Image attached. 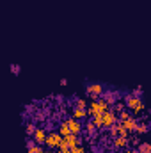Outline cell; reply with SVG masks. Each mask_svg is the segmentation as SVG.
<instances>
[{
  "label": "cell",
  "mask_w": 151,
  "mask_h": 153,
  "mask_svg": "<svg viewBox=\"0 0 151 153\" xmlns=\"http://www.w3.org/2000/svg\"><path fill=\"white\" fill-rule=\"evenodd\" d=\"M27 150H29V153H39L41 152L39 144H36L32 139H27Z\"/></svg>",
  "instance_id": "4fadbf2b"
},
{
  "label": "cell",
  "mask_w": 151,
  "mask_h": 153,
  "mask_svg": "<svg viewBox=\"0 0 151 153\" xmlns=\"http://www.w3.org/2000/svg\"><path fill=\"white\" fill-rule=\"evenodd\" d=\"M101 96H103V100H105L109 105H114L115 100H117V96H119V93H117V91H107V93H103Z\"/></svg>",
  "instance_id": "9c48e42d"
},
{
  "label": "cell",
  "mask_w": 151,
  "mask_h": 153,
  "mask_svg": "<svg viewBox=\"0 0 151 153\" xmlns=\"http://www.w3.org/2000/svg\"><path fill=\"white\" fill-rule=\"evenodd\" d=\"M101 119H103V128H109V126H112L114 123L117 121V116H115L114 111H107V112L101 114Z\"/></svg>",
  "instance_id": "5b68a950"
},
{
  "label": "cell",
  "mask_w": 151,
  "mask_h": 153,
  "mask_svg": "<svg viewBox=\"0 0 151 153\" xmlns=\"http://www.w3.org/2000/svg\"><path fill=\"white\" fill-rule=\"evenodd\" d=\"M9 70H11V73H14V75H20V71H21V66H20V64H11V66H9Z\"/></svg>",
  "instance_id": "7402d4cb"
},
{
  "label": "cell",
  "mask_w": 151,
  "mask_h": 153,
  "mask_svg": "<svg viewBox=\"0 0 151 153\" xmlns=\"http://www.w3.org/2000/svg\"><path fill=\"white\" fill-rule=\"evenodd\" d=\"M130 116H132V114H130V112H128V111L124 109V111H121V112H119V117H117V121L121 123V121H124V119H128Z\"/></svg>",
  "instance_id": "44dd1931"
},
{
  "label": "cell",
  "mask_w": 151,
  "mask_h": 153,
  "mask_svg": "<svg viewBox=\"0 0 151 153\" xmlns=\"http://www.w3.org/2000/svg\"><path fill=\"white\" fill-rule=\"evenodd\" d=\"M39 153H52V150H41Z\"/></svg>",
  "instance_id": "f1b7e54d"
},
{
  "label": "cell",
  "mask_w": 151,
  "mask_h": 153,
  "mask_svg": "<svg viewBox=\"0 0 151 153\" xmlns=\"http://www.w3.org/2000/svg\"><path fill=\"white\" fill-rule=\"evenodd\" d=\"M115 123H117V121H115ZM117 135H121V137H128V135H130V132H128L121 123H117Z\"/></svg>",
  "instance_id": "2e32d148"
},
{
  "label": "cell",
  "mask_w": 151,
  "mask_h": 153,
  "mask_svg": "<svg viewBox=\"0 0 151 153\" xmlns=\"http://www.w3.org/2000/svg\"><path fill=\"white\" fill-rule=\"evenodd\" d=\"M34 130H36V125H34V123H27V125H25V132H27V135H32Z\"/></svg>",
  "instance_id": "ffe728a7"
},
{
  "label": "cell",
  "mask_w": 151,
  "mask_h": 153,
  "mask_svg": "<svg viewBox=\"0 0 151 153\" xmlns=\"http://www.w3.org/2000/svg\"><path fill=\"white\" fill-rule=\"evenodd\" d=\"M132 94L141 98V96H142V85H137V89H133V93H132Z\"/></svg>",
  "instance_id": "cb8c5ba5"
},
{
  "label": "cell",
  "mask_w": 151,
  "mask_h": 153,
  "mask_svg": "<svg viewBox=\"0 0 151 153\" xmlns=\"http://www.w3.org/2000/svg\"><path fill=\"white\" fill-rule=\"evenodd\" d=\"M59 134L64 137V135H70L71 132H70V128H68V125H66V121H62L61 123V128H59Z\"/></svg>",
  "instance_id": "e0dca14e"
},
{
  "label": "cell",
  "mask_w": 151,
  "mask_h": 153,
  "mask_svg": "<svg viewBox=\"0 0 151 153\" xmlns=\"http://www.w3.org/2000/svg\"><path fill=\"white\" fill-rule=\"evenodd\" d=\"M114 105H115V109H114V111H117V112H121V111H124V109H126L123 103H114Z\"/></svg>",
  "instance_id": "484cf974"
},
{
  "label": "cell",
  "mask_w": 151,
  "mask_h": 153,
  "mask_svg": "<svg viewBox=\"0 0 151 153\" xmlns=\"http://www.w3.org/2000/svg\"><path fill=\"white\" fill-rule=\"evenodd\" d=\"M44 139H46V130L36 126V130H34V134H32V141H34L36 144H43Z\"/></svg>",
  "instance_id": "52a82bcc"
},
{
  "label": "cell",
  "mask_w": 151,
  "mask_h": 153,
  "mask_svg": "<svg viewBox=\"0 0 151 153\" xmlns=\"http://www.w3.org/2000/svg\"><path fill=\"white\" fill-rule=\"evenodd\" d=\"M85 91H87V94H89V96H93V100H96V98H100V96L105 93V85H103V84H100V82L87 84Z\"/></svg>",
  "instance_id": "3957f363"
},
{
  "label": "cell",
  "mask_w": 151,
  "mask_h": 153,
  "mask_svg": "<svg viewBox=\"0 0 151 153\" xmlns=\"http://www.w3.org/2000/svg\"><path fill=\"white\" fill-rule=\"evenodd\" d=\"M135 153H142V152H139V150H135Z\"/></svg>",
  "instance_id": "f546056e"
},
{
  "label": "cell",
  "mask_w": 151,
  "mask_h": 153,
  "mask_svg": "<svg viewBox=\"0 0 151 153\" xmlns=\"http://www.w3.org/2000/svg\"><path fill=\"white\" fill-rule=\"evenodd\" d=\"M59 148H61V150H59V153H71V152H70V148H68L64 143H61V146H59Z\"/></svg>",
  "instance_id": "d4e9b609"
},
{
  "label": "cell",
  "mask_w": 151,
  "mask_h": 153,
  "mask_svg": "<svg viewBox=\"0 0 151 153\" xmlns=\"http://www.w3.org/2000/svg\"><path fill=\"white\" fill-rule=\"evenodd\" d=\"M75 107L76 109H87V103H85V100H76V103H75Z\"/></svg>",
  "instance_id": "603a6c76"
},
{
  "label": "cell",
  "mask_w": 151,
  "mask_h": 153,
  "mask_svg": "<svg viewBox=\"0 0 151 153\" xmlns=\"http://www.w3.org/2000/svg\"><path fill=\"white\" fill-rule=\"evenodd\" d=\"M124 107L130 109V111H133L135 116H139L144 111V102H142V98H139V96L126 94V96H124Z\"/></svg>",
  "instance_id": "7a4b0ae2"
},
{
  "label": "cell",
  "mask_w": 151,
  "mask_h": 153,
  "mask_svg": "<svg viewBox=\"0 0 151 153\" xmlns=\"http://www.w3.org/2000/svg\"><path fill=\"white\" fill-rule=\"evenodd\" d=\"M139 152L151 153V144H150V143H141V144H139Z\"/></svg>",
  "instance_id": "ac0fdd59"
},
{
  "label": "cell",
  "mask_w": 151,
  "mask_h": 153,
  "mask_svg": "<svg viewBox=\"0 0 151 153\" xmlns=\"http://www.w3.org/2000/svg\"><path fill=\"white\" fill-rule=\"evenodd\" d=\"M62 143V135L59 132H52V134H46V139H44V144L48 148H59Z\"/></svg>",
  "instance_id": "277c9868"
},
{
  "label": "cell",
  "mask_w": 151,
  "mask_h": 153,
  "mask_svg": "<svg viewBox=\"0 0 151 153\" xmlns=\"http://www.w3.org/2000/svg\"><path fill=\"white\" fill-rule=\"evenodd\" d=\"M148 130H150V125L148 123H137L133 132H137V135H142V134H148Z\"/></svg>",
  "instance_id": "7c38bea8"
},
{
  "label": "cell",
  "mask_w": 151,
  "mask_h": 153,
  "mask_svg": "<svg viewBox=\"0 0 151 153\" xmlns=\"http://www.w3.org/2000/svg\"><path fill=\"white\" fill-rule=\"evenodd\" d=\"M124 153H135V150H130V148H126V150H124Z\"/></svg>",
  "instance_id": "83f0119b"
},
{
  "label": "cell",
  "mask_w": 151,
  "mask_h": 153,
  "mask_svg": "<svg viewBox=\"0 0 151 153\" xmlns=\"http://www.w3.org/2000/svg\"><path fill=\"white\" fill-rule=\"evenodd\" d=\"M64 121H66V125H68V128H70V132H71V134H75V135L80 134V130H82V123H80L78 119L70 117V119H64Z\"/></svg>",
  "instance_id": "8992f818"
},
{
  "label": "cell",
  "mask_w": 151,
  "mask_h": 153,
  "mask_svg": "<svg viewBox=\"0 0 151 153\" xmlns=\"http://www.w3.org/2000/svg\"><path fill=\"white\" fill-rule=\"evenodd\" d=\"M73 117H75V119H85V117H87V111H85V109H76L75 107Z\"/></svg>",
  "instance_id": "5bb4252c"
},
{
  "label": "cell",
  "mask_w": 151,
  "mask_h": 153,
  "mask_svg": "<svg viewBox=\"0 0 151 153\" xmlns=\"http://www.w3.org/2000/svg\"><path fill=\"white\" fill-rule=\"evenodd\" d=\"M62 143H64L68 148H73V146H76V144H80V141H78V135H75V134L64 135V137H62Z\"/></svg>",
  "instance_id": "ba28073f"
},
{
  "label": "cell",
  "mask_w": 151,
  "mask_h": 153,
  "mask_svg": "<svg viewBox=\"0 0 151 153\" xmlns=\"http://www.w3.org/2000/svg\"><path fill=\"white\" fill-rule=\"evenodd\" d=\"M128 144H130L128 143V137H121V135L114 137V146L115 148H121L123 150V148H128Z\"/></svg>",
  "instance_id": "8fae6325"
},
{
  "label": "cell",
  "mask_w": 151,
  "mask_h": 153,
  "mask_svg": "<svg viewBox=\"0 0 151 153\" xmlns=\"http://www.w3.org/2000/svg\"><path fill=\"white\" fill-rule=\"evenodd\" d=\"M117 123H119V121H117ZM121 125H123V126H124V128H126L128 132H133V130H135V125H137V119L130 116L128 119H124V121H121Z\"/></svg>",
  "instance_id": "30bf717a"
},
{
  "label": "cell",
  "mask_w": 151,
  "mask_h": 153,
  "mask_svg": "<svg viewBox=\"0 0 151 153\" xmlns=\"http://www.w3.org/2000/svg\"><path fill=\"white\" fill-rule=\"evenodd\" d=\"M59 84H61V85H68V78H61Z\"/></svg>",
  "instance_id": "4316f807"
},
{
  "label": "cell",
  "mask_w": 151,
  "mask_h": 153,
  "mask_svg": "<svg viewBox=\"0 0 151 153\" xmlns=\"http://www.w3.org/2000/svg\"><path fill=\"white\" fill-rule=\"evenodd\" d=\"M87 116H96V114H103V112H107V111H110V105L103 100V98H96V100H93L89 105H87Z\"/></svg>",
  "instance_id": "6da1fadb"
},
{
  "label": "cell",
  "mask_w": 151,
  "mask_h": 153,
  "mask_svg": "<svg viewBox=\"0 0 151 153\" xmlns=\"http://www.w3.org/2000/svg\"><path fill=\"white\" fill-rule=\"evenodd\" d=\"M70 152L71 153H87V150H85L82 144H76V146H73V148H70Z\"/></svg>",
  "instance_id": "d6986e66"
},
{
  "label": "cell",
  "mask_w": 151,
  "mask_h": 153,
  "mask_svg": "<svg viewBox=\"0 0 151 153\" xmlns=\"http://www.w3.org/2000/svg\"><path fill=\"white\" fill-rule=\"evenodd\" d=\"M52 153H59V152H52Z\"/></svg>",
  "instance_id": "4dcf8cb0"
},
{
  "label": "cell",
  "mask_w": 151,
  "mask_h": 153,
  "mask_svg": "<svg viewBox=\"0 0 151 153\" xmlns=\"http://www.w3.org/2000/svg\"><path fill=\"white\" fill-rule=\"evenodd\" d=\"M85 132L89 134V135H96V132H98V128L93 125V121H87L85 123Z\"/></svg>",
  "instance_id": "9a60e30c"
}]
</instances>
